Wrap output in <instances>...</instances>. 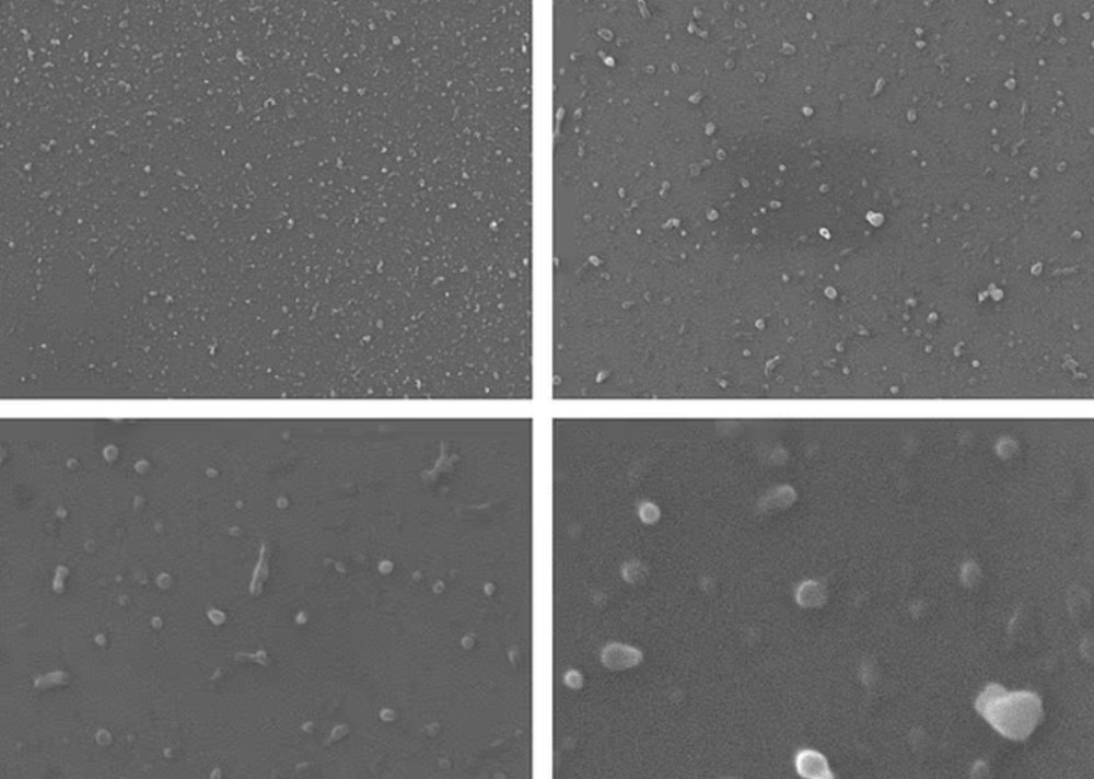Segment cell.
<instances>
[{
    "mask_svg": "<svg viewBox=\"0 0 1094 779\" xmlns=\"http://www.w3.org/2000/svg\"><path fill=\"white\" fill-rule=\"evenodd\" d=\"M977 711L1003 736L1025 740L1043 717L1041 702L1032 691H1006L1002 686H987L976 700Z\"/></svg>",
    "mask_w": 1094,
    "mask_h": 779,
    "instance_id": "obj_1",
    "label": "cell"
},
{
    "mask_svg": "<svg viewBox=\"0 0 1094 779\" xmlns=\"http://www.w3.org/2000/svg\"><path fill=\"white\" fill-rule=\"evenodd\" d=\"M796 767L807 778H826L829 775L826 759L813 751H802L798 756Z\"/></svg>",
    "mask_w": 1094,
    "mask_h": 779,
    "instance_id": "obj_2",
    "label": "cell"
}]
</instances>
